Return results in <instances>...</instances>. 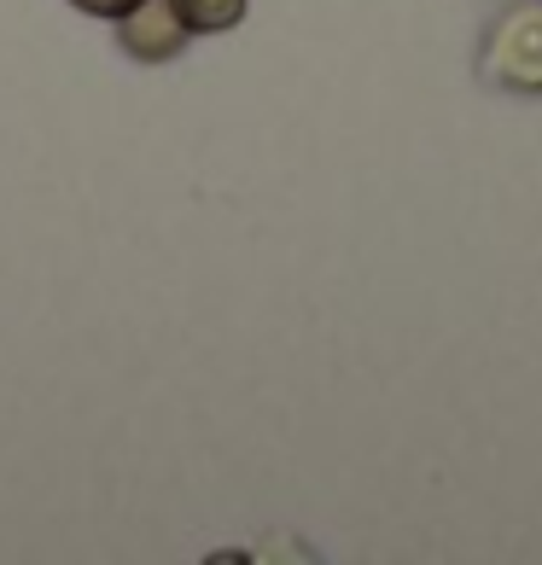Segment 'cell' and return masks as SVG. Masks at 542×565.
Instances as JSON below:
<instances>
[{
    "label": "cell",
    "instance_id": "3",
    "mask_svg": "<svg viewBox=\"0 0 542 565\" xmlns=\"http://www.w3.org/2000/svg\"><path fill=\"white\" fill-rule=\"evenodd\" d=\"M170 12L181 18L187 35H222L245 24V0H170Z\"/></svg>",
    "mask_w": 542,
    "mask_h": 565
},
{
    "label": "cell",
    "instance_id": "2",
    "mask_svg": "<svg viewBox=\"0 0 542 565\" xmlns=\"http://www.w3.org/2000/svg\"><path fill=\"white\" fill-rule=\"evenodd\" d=\"M187 35L181 18L170 12V0H140L135 12L117 18V47L135 58V65H170V58L187 53Z\"/></svg>",
    "mask_w": 542,
    "mask_h": 565
},
{
    "label": "cell",
    "instance_id": "4",
    "mask_svg": "<svg viewBox=\"0 0 542 565\" xmlns=\"http://www.w3.org/2000/svg\"><path fill=\"white\" fill-rule=\"evenodd\" d=\"M76 12H88V18H106V24H117L123 12H135L140 0H71Z\"/></svg>",
    "mask_w": 542,
    "mask_h": 565
},
{
    "label": "cell",
    "instance_id": "1",
    "mask_svg": "<svg viewBox=\"0 0 542 565\" xmlns=\"http://www.w3.org/2000/svg\"><path fill=\"white\" fill-rule=\"evenodd\" d=\"M472 71L502 94L542 99V0H513L490 18L472 47Z\"/></svg>",
    "mask_w": 542,
    "mask_h": 565
}]
</instances>
